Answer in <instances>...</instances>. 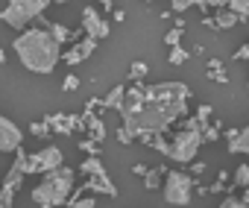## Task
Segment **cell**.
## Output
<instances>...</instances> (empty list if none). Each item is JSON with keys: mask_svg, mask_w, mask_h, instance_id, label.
Segmentation results:
<instances>
[{"mask_svg": "<svg viewBox=\"0 0 249 208\" xmlns=\"http://www.w3.org/2000/svg\"><path fill=\"white\" fill-rule=\"evenodd\" d=\"M191 88L185 82H150L144 85V103L135 118L123 121L132 138H144V135H156V132H167L176 121H182L191 112Z\"/></svg>", "mask_w": 249, "mask_h": 208, "instance_id": "6da1fadb", "label": "cell"}, {"mask_svg": "<svg viewBox=\"0 0 249 208\" xmlns=\"http://www.w3.org/2000/svg\"><path fill=\"white\" fill-rule=\"evenodd\" d=\"M12 50L18 56V62L38 76H47L56 70V65L62 62V44L44 30V27H27L21 30V35H15Z\"/></svg>", "mask_w": 249, "mask_h": 208, "instance_id": "7a4b0ae2", "label": "cell"}, {"mask_svg": "<svg viewBox=\"0 0 249 208\" xmlns=\"http://www.w3.org/2000/svg\"><path fill=\"white\" fill-rule=\"evenodd\" d=\"M76 188V170L62 164L50 173H41V182L33 188V199L38 208H62Z\"/></svg>", "mask_w": 249, "mask_h": 208, "instance_id": "3957f363", "label": "cell"}, {"mask_svg": "<svg viewBox=\"0 0 249 208\" xmlns=\"http://www.w3.org/2000/svg\"><path fill=\"white\" fill-rule=\"evenodd\" d=\"M199 147H202V126L194 118H188L185 123H179V129L170 141V156L167 158L176 161V164H191L196 158Z\"/></svg>", "mask_w": 249, "mask_h": 208, "instance_id": "277c9868", "label": "cell"}, {"mask_svg": "<svg viewBox=\"0 0 249 208\" xmlns=\"http://www.w3.org/2000/svg\"><path fill=\"white\" fill-rule=\"evenodd\" d=\"M53 3V0H9V3L0 9V21H3L6 27H12V30H27L33 21H38L44 12H47V6Z\"/></svg>", "mask_w": 249, "mask_h": 208, "instance_id": "5b68a950", "label": "cell"}, {"mask_svg": "<svg viewBox=\"0 0 249 208\" xmlns=\"http://www.w3.org/2000/svg\"><path fill=\"white\" fill-rule=\"evenodd\" d=\"M27 156L30 153L24 150V144L15 147V161H12L9 173L0 179V205H3V208H12L15 205V193L21 191V185L27 179Z\"/></svg>", "mask_w": 249, "mask_h": 208, "instance_id": "8992f818", "label": "cell"}, {"mask_svg": "<svg viewBox=\"0 0 249 208\" xmlns=\"http://www.w3.org/2000/svg\"><path fill=\"white\" fill-rule=\"evenodd\" d=\"M194 196V176L182 173V170H167L164 173V202L167 205H188Z\"/></svg>", "mask_w": 249, "mask_h": 208, "instance_id": "52a82bcc", "label": "cell"}, {"mask_svg": "<svg viewBox=\"0 0 249 208\" xmlns=\"http://www.w3.org/2000/svg\"><path fill=\"white\" fill-rule=\"evenodd\" d=\"M65 164V156L59 147H44L38 153H30L27 156V176H36V173H50L56 167Z\"/></svg>", "mask_w": 249, "mask_h": 208, "instance_id": "ba28073f", "label": "cell"}, {"mask_svg": "<svg viewBox=\"0 0 249 208\" xmlns=\"http://www.w3.org/2000/svg\"><path fill=\"white\" fill-rule=\"evenodd\" d=\"M82 33L88 35V38H94V41H103V38H108V21L94 9V6H85L82 9Z\"/></svg>", "mask_w": 249, "mask_h": 208, "instance_id": "9c48e42d", "label": "cell"}, {"mask_svg": "<svg viewBox=\"0 0 249 208\" xmlns=\"http://www.w3.org/2000/svg\"><path fill=\"white\" fill-rule=\"evenodd\" d=\"M44 123H47L50 132H56V135L85 132V118H82V115H47Z\"/></svg>", "mask_w": 249, "mask_h": 208, "instance_id": "30bf717a", "label": "cell"}, {"mask_svg": "<svg viewBox=\"0 0 249 208\" xmlns=\"http://www.w3.org/2000/svg\"><path fill=\"white\" fill-rule=\"evenodd\" d=\"M21 144H24V129L6 115H0V153H12Z\"/></svg>", "mask_w": 249, "mask_h": 208, "instance_id": "8fae6325", "label": "cell"}, {"mask_svg": "<svg viewBox=\"0 0 249 208\" xmlns=\"http://www.w3.org/2000/svg\"><path fill=\"white\" fill-rule=\"evenodd\" d=\"M76 193H103V196H108V199H117V185L111 182V176L106 173V176H88L79 188H73Z\"/></svg>", "mask_w": 249, "mask_h": 208, "instance_id": "7c38bea8", "label": "cell"}, {"mask_svg": "<svg viewBox=\"0 0 249 208\" xmlns=\"http://www.w3.org/2000/svg\"><path fill=\"white\" fill-rule=\"evenodd\" d=\"M94 50H97V41L85 35V38H79V41H76L68 53H62V62H65L68 68H76V65H82V62H85Z\"/></svg>", "mask_w": 249, "mask_h": 208, "instance_id": "4fadbf2b", "label": "cell"}, {"mask_svg": "<svg viewBox=\"0 0 249 208\" xmlns=\"http://www.w3.org/2000/svg\"><path fill=\"white\" fill-rule=\"evenodd\" d=\"M82 118H85V135H88V138H94L97 144H100V141H106V135H108L106 123H103L91 109H85V112H82Z\"/></svg>", "mask_w": 249, "mask_h": 208, "instance_id": "5bb4252c", "label": "cell"}, {"mask_svg": "<svg viewBox=\"0 0 249 208\" xmlns=\"http://www.w3.org/2000/svg\"><path fill=\"white\" fill-rule=\"evenodd\" d=\"M229 153H246L249 156V126H240V129H234V135L229 138Z\"/></svg>", "mask_w": 249, "mask_h": 208, "instance_id": "9a60e30c", "label": "cell"}, {"mask_svg": "<svg viewBox=\"0 0 249 208\" xmlns=\"http://www.w3.org/2000/svg\"><path fill=\"white\" fill-rule=\"evenodd\" d=\"M205 76H208L211 82H229V73H226L223 59H208V62H205Z\"/></svg>", "mask_w": 249, "mask_h": 208, "instance_id": "2e32d148", "label": "cell"}, {"mask_svg": "<svg viewBox=\"0 0 249 208\" xmlns=\"http://www.w3.org/2000/svg\"><path fill=\"white\" fill-rule=\"evenodd\" d=\"M79 173H82V176H106L108 170H106V164L100 161V156H88V158H82Z\"/></svg>", "mask_w": 249, "mask_h": 208, "instance_id": "e0dca14e", "label": "cell"}, {"mask_svg": "<svg viewBox=\"0 0 249 208\" xmlns=\"http://www.w3.org/2000/svg\"><path fill=\"white\" fill-rule=\"evenodd\" d=\"M211 21H214V30H229V27L240 24V21H237V15H234V12H229V9H217V12L211 15Z\"/></svg>", "mask_w": 249, "mask_h": 208, "instance_id": "ac0fdd59", "label": "cell"}, {"mask_svg": "<svg viewBox=\"0 0 249 208\" xmlns=\"http://www.w3.org/2000/svg\"><path fill=\"white\" fill-rule=\"evenodd\" d=\"M147 147H153L156 153H161V156H170V141L164 138V132H156V135H144L141 138Z\"/></svg>", "mask_w": 249, "mask_h": 208, "instance_id": "d6986e66", "label": "cell"}, {"mask_svg": "<svg viewBox=\"0 0 249 208\" xmlns=\"http://www.w3.org/2000/svg\"><path fill=\"white\" fill-rule=\"evenodd\" d=\"M123 94H126V85H114L106 97H103V109H120V103H123Z\"/></svg>", "mask_w": 249, "mask_h": 208, "instance_id": "ffe728a7", "label": "cell"}, {"mask_svg": "<svg viewBox=\"0 0 249 208\" xmlns=\"http://www.w3.org/2000/svg\"><path fill=\"white\" fill-rule=\"evenodd\" d=\"M223 138V123L220 121H208V126L202 129V144H214Z\"/></svg>", "mask_w": 249, "mask_h": 208, "instance_id": "44dd1931", "label": "cell"}, {"mask_svg": "<svg viewBox=\"0 0 249 208\" xmlns=\"http://www.w3.org/2000/svg\"><path fill=\"white\" fill-rule=\"evenodd\" d=\"M167 173V167H150L147 173H144V188L147 191H156L159 185H161V176Z\"/></svg>", "mask_w": 249, "mask_h": 208, "instance_id": "7402d4cb", "label": "cell"}, {"mask_svg": "<svg viewBox=\"0 0 249 208\" xmlns=\"http://www.w3.org/2000/svg\"><path fill=\"white\" fill-rule=\"evenodd\" d=\"M229 12L237 15V21H249V0H229Z\"/></svg>", "mask_w": 249, "mask_h": 208, "instance_id": "603a6c76", "label": "cell"}, {"mask_svg": "<svg viewBox=\"0 0 249 208\" xmlns=\"http://www.w3.org/2000/svg\"><path fill=\"white\" fill-rule=\"evenodd\" d=\"M231 188H249V164H237L234 176H231Z\"/></svg>", "mask_w": 249, "mask_h": 208, "instance_id": "cb8c5ba5", "label": "cell"}, {"mask_svg": "<svg viewBox=\"0 0 249 208\" xmlns=\"http://www.w3.org/2000/svg\"><path fill=\"white\" fill-rule=\"evenodd\" d=\"M147 70H150L147 62L138 59V62H132V68H129V79H132V82H144V79H147Z\"/></svg>", "mask_w": 249, "mask_h": 208, "instance_id": "d4e9b609", "label": "cell"}, {"mask_svg": "<svg viewBox=\"0 0 249 208\" xmlns=\"http://www.w3.org/2000/svg\"><path fill=\"white\" fill-rule=\"evenodd\" d=\"M194 6L202 9V12H217V9H226L229 6V0H196Z\"/></svg>", "mask_w": 249, "mask_h": 208, "instance_id": "484cf974", "label": "cell"}, {"mask_svg": "<svg viewBox=\"0 0 249 208\" xmlns=\"http://www.w3.org/2000/svg\"><path fill=\"white\" fill-rule=\"evenodd\" d=\"M167 62H170V65H176V68H179V65H185V62H188V50H185L182 44H179V47H170V59H167Z\"/></svg>", "mask_w": 249, "mask_h": 208, "instance_id": "4316f807", "label": "cell"}, {"mask_svg": "<svg viewBox=\"0 0 249 208\" xmlns=\"http://www.w3.org/2000/svg\"><path fill=\"white\" fill-rule=\"evenodd\" d=\"M194 121L205 129L208 126V121H211V106H205V103H202V106H196V115H194Z\"/></svg>", "mask_w": 249, "mask_h": 208, "instance_id": "83f0119b", "label": "cell"}, {"mask_svg": "<svg viewBox=\"0 0 249 208\" xmlns=\"http://www.w3.org/2000/svg\"><path fill=\"white\" fill-rule=\"evenodd\" d=\"M79 150H82V153H88V156H100V144H97L94 138H88V135H85V138H79Z\"/></svg>", "mask_w": 249, "mask_h": 208, "instance_id": "f1b7e54d", "label": "cell"}, {"mask_svg": "<svg viewBox=\"0 0 249 208\" xmlns=\"http://www.w3.org/2000/svg\"><path fill=\"white\" fill-rule=\"evenodd\" d=\"M30 135H36V138H47V135H50V126H47L44 121H33V123H30Z\"/></svg>", "mask_w": 249, "mask_h": 208, "instance_id": "f546056e", "label": "cell"}, {"mask_svg": "<svg viewBox=\"0 0 249 208\" xmlns=\"http://www.w3.org/2000/svg\"><path fill=\"white\" fill-rule=\"evenodd\" d=\"M76 88H79V76L76 73H68L62 79V91H76Z\"/></svg>", "mask_w": 249, "mask_h": 208, "instance_id": "4dcf8cb0", "label": "cell"}, {"mask_svg": "<svg viewBox=\"0 0 249 208\" xmlns=\"http://www.w3.org/2000/svg\"><path fill=\"white\" fill-rule=\"evenodd\" d=\"M217 208H249V205H246L243 199H237V196H226V199H223Z\"/></svg>", "mask_w": 249, "mask_h": 208, "instance_id": "1f68e13d", "label": "cell"}, {"mask_svg": "<svg viewBox=\"0 0 249 208\" xmlns=\"http://www.w3.org/2000/svg\"><path fill=\"white\" fill-rule=\"evenodd\" d=\"M194 3H196V0H170V9L173 12H188Z\"/></svg>", "mask_w": 249, "mask_h": 208, "instance_id": "d6a6232c", "label": "cell"}, {"mask_svg": "<svg viewBox=\"0 0 249 208\" xmlns=\"http://www.w3.org/2000/svg\"><path fill=\"white\" fill-rule=\"evenodd\" d=\"M164 41H167L170 47H179V41H182V30H176V27H173V30L164 35Z\"/></svg>", "mask_w": 249, "mask_h": 208, "instance_id": "836d02e7", "label": "cell"}, {"mask_svg": "<svg viewBox=\"0 0 249 208\" xmlns=\"http://www.w3.org/2000/svg\"><path fill=\"white\" fill-rule=\"evenodd\" d=\"M231 59H234V62H243V59H249V41H246V44H243V47H237V50H234V56H231Z\"/></svg>", "mask_w": 249, "mask_h": 208, "instance_id": "e575fe53", "label": "cell"}, {"mask_svg": "<svg viewBox=\"0 0 249 208\" xmlns=\"http://www.w3.org/2000/svg\"><path fill=\"white\" fill-rule=\"evenodd\" d=\"M117 141H120V144H132V135H129L126 129H123V126H120V129H117Z\"/></svg>", "mask_w": 249, "mask_h": 208, "instance_id": "d590c367", "label": "cell"}, {"mask_svg": "<svg viewBox=\"0 0 249 208\" xmlns=\"http://www.w3.org/2000/svg\"><path fill=\"white\" fill-rule=\"evenodd\" d=\"M191 173H205V161H191Z\"/></svg>", "mask_w": 249, "mask_h": 208, "instance_id": "8d00e7d4", "label": "cell"}, {"mask_svg": "<svg viewBox=\"0 0 249 208\" xmlns=\"http://www.w3.org/2000/svg\"><path fill=\"white\" fill-rule=\"evenodd\" d=\"M147 170H150V167H147V164H132V173H135V176H144V173H147Z\"/></svg>", "mask_w": 249, "mask_h": 208, "instance_id": "74e56055", "label": "cell"}, {"mask_svg": "<svg viewBox=\"0 0 249 208\" xmlns=\"http://www.w3.org/2000/svg\"><path fill=\"white\" fill-rule=\"evenodd\" d=\"M114 21H117V24H120V21H126V12H123V9H117V12H114Z\"/></svg>", "mask_w": 249, "mask_h": 208, "instance_id": "f35d334b", "label": "cell"}, {"mask_svg": "<svg viewBox=\"0 0 249 208\" xmlns=\"http://www.w3.org/2000/svg\"><path fill=\"white\" fill-rule=\"evenodd\" d=\"M240 199H243V202L249 205V188H243V196H240Z\"/></svg>", "mask_w": 249, "mask_h": 208, "instance_id": "ab89813d", "label": "cell"}, {"mask_svg": "<svg viewBox=\"0 0 249 208\" xmlns=\"http://www.w3.org/2000/svg\"><path fill=\"white\" fill-rule=\"evenodd\" d=\"M97 3H103L106 9H111V3H114V0H97Z\"/></svg>", "mask_w": 249, "mask_h": 208, "instance_id": "60d3db41", "label": "cell"}, {"mask_svg": "<svg viewBox=\"0 0 249 208\" xmlns=\"http://www.w3.org/2000/svg\"><path fill=\"white\" fill-rule=\"evenodd\" d=\"M9 59H6V50H0V65H6Z\"/></svg>", "mask_w": 249, "mask_h": 208, "instance_id": "b9f144b4", "label": "cell"}, {"mask_svg": "<svg viewBox=\"0 0 249 208\" xmlns=\"http://www.w3.org/2000/svg\"><path fill=\"white\" fill-rule=\"evenodd\" d=\"M53 3H71V0H53Z\"/></svg>", "mask_w": 249, "mask_h": 208, "instance_id": "7bdbcfd3", "label": "cell"}, {"mask_svg": "<svg viewBox=\"0 0 249 208\" xmlns=\"http://www.w3.org/2000/svg\"><path fill=\"white\" fill-rule=\"evenodd\" d=\"M147 3H153V0H147Z\"/></svg>", "mask_w": 249, "mask_h": 208, "instance_id": "ee69618b", "label": "cell"}, {"mask_svg": "<svg viewBox=\"0 0 249 208\" xmlns=\"http://www.w3.org/2000/svg\"><path fill=\"white\" fill-rule=\"evenodd\" d=\"M246 85H249V79H246Z\"/></svg>", "mask_w": 249, "mask_h": 208, "instance_id": "f6af8a7d", "label": "cell"}, {"mask_svg": "<svg viewBox=\"0 0 249 208\" xmlns=\"http://www.w3.org/2000/svg\"><path fill=\"white\" fill-rule=\"evenodd\" d=\"M0 208H3V205H0Z\"/></svg>", "mask_w": 249, "mask_h": 208, "instance_id": "bcb514c9", "label": "cell"}]
</instances>
